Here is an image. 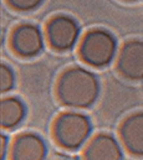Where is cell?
Returning <instances> with one entry per match:
<instances>
[{"instance_id":"12","label":"cell","mask_w":143,"mask_h":160,"mask_svg":"<svg viewBox=\"0 0 143 160\" xmlns=\"http://www.w3.org/2000/svg\"><path fill=\"white\" fill-rule=\"evenodd\" d=\"M44 0H6V2L18 11H33L37 9Z\"/></svg>"},{"instance_id":"1","label":"cell","mask_w":143,"mask_h":160,"mask_svg":"<svg viewBox=\"0 0 143 160\" xmlns=\"http://www.w3.org/2000/svg\"><path fill=\"white\" fill-rule=\"evenodd\" d=\"M56 93L59 101L70 108H87L96 102L100 94V82L91 71L71 67L61 73Z\"/></svg>"},{"instance_id":"4","label":"cell","mask_w":143,"mask_h":160,"mask_svg":"<svg viewBox=\"0 0 143 160\" xmlns=\"http://www.w3.org/2000/svg\"><path fill=\"white\" fill-rule=\"evenodd\" d=\"M46 39L52 48L66 51L75 46L80 36V26L67 15H57L46 25Z\"/></svg>"},{"instance_id":"3","label":"cell","mask_w":143,"mask_h":160,"mask_svg":"<svg viewBox=\"0 0 143 160\" xmlns=\"http://www.w3.org/2000/svg\"><path fill=\"white\" fill-rule=\"evenodd\" d=\"M91 122L78 112H65L54 123V137L59 145L65 149H78L91 134Z\"/></svg>"},{"instance_id":"10","label":"cell","mask_w":143,"mask_h":160,"mask_svg":"<svg viewBox=\"0 0 143 160\" xmlns=\"http://www.w3.org/2000/svg\"><path fill=\"white\" fill-rule=\"evenodd\" d=\"M24 117H25V106L20 99L15 97H8L1 101L0 118L3 128L5 129L15 128L23 122Z\"/></svg>"},{"instance_id":"7","label":"cell","mask_w":143,"mask_h":160,"mask_svg":"<svg viewBox=\"0 0 143 160\" xmlns=\"http://www.w3.org/2000/svg\"><path fill=\"white\" fill-rule=\"evenodd\" d=\"M46 145L39 135L24 133L19 135L10 149L11 160H45Z\"/></svg>"},{"instance_id":"6","label":"cell","mask_w":143,"mask_h":160,"mask_svg":"<svg viewBox=\"0 0 143 160\" xmlns=\"http://www.w3.org/2000/svg\"><path fill=\"white\" fill-rule=\"evenodd\" d=\"M117 68L127 80H143V40H130L122 46Z\"/></svg>"},{"instance_id":"9","label":"cell","mask_w":143,"mask_h":160,"mask_svg":"<svg viewBox=\"0 0 143 160\" xmlns=\"http://www.w3.org/2000/svg\"><path fill=\"white\" fill-rule=\"evenodd\" d=\"M121 139L135 155L143 157V113H135L126 118L119 129Z\"/></svg>"},{"instance_id":"11","label":"cell","mask_w":143,"mask_h":160,"mask_svg":"<svg viewBox=\"0 0 143 160\" xmlns=\"http://www.w3.org/2000/svg\"><path fill=\"white\" fill-rule=\"evenodd\" d=\"M14 82H15V76H14L13 70L8 65H1V68H0V87H1V92L3 93L9 92L14 87Z\"/></svg>"},{"instance_id":"14","label":"cell","mask_w":143,"mask_h":160,"mask_svg":"<svg viewBox=\"0 0 143 160\" xmlns=\"http://www.w3.org/2000/svg\"><path fill=\"white\" fill-rule=\"evenodd\" d=\"M124 1H136V0H124Z\"/></svg>"},{"instance_id":"2","label":"cell","mask_w":143,"mask_h":160,"mask_svg":"<svg viewBox=\"0 0 143 160\" xmlns=\"http://www.w3.org/2000/svg\"><path fill=\"white\" fill-rule=\"evenodd\" d=\"M117 52V41L105 29H93L85 34L80 45V56L90 66L103 67L112 62Z\"/></svg>"},{"instance_id":"13","label":"cell","mask_w":143,"mask_h":160,"mask_svg":"<svg viewBox=\"0 0 143 160\" xmlns=\"http://www.w3.org/2000/svg\"><path fill=\"white\" fill-rule=\"evenodd\" d=\"M0 157H1V160H5L8 153H10V149L9 148V139L6 135H1V147H0Z\"/></svg>"},{"instance_id":"8","label":"cell","mask_w":143,"mask_h":160,"mask_svg":"<svg viewBox=\"0 0 143 160\" xmlns=\"http://www.w3.org/2000/svg\"><path fill=\"white\" fill-rule=\"evenodd\" d=\"M119 143L109 134L96 135L86 148L85 160H122Z\"/></svg>"},{"instance_id":"5","label":"cell","mask_w":143,"mask_h":160,"mask_svg":"<svg viewBox=\"0 0 143 160\" xmlns=\"http://www.w3.org/2000/svg\"><path fill=\"white\" fill-rule=\"evenodd\" d=\"M10 45L15 53L23 57H33L44 48V35L33 24H21L11 34Z\"/></svg>"}]
</instances>
